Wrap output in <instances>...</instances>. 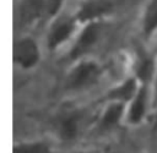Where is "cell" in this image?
<instances>
[{
	"label": "cell",
	"mask_w": 157,
	"mask_h": 153,
	"mask_svg": "<svg viewBox=\"0 0 157 153\" xmlns=\"http://www.w3.org/2000/svg\"><path fill=\"white\" fill-rule=\"evenodd\" d=\"M101 75V67L94 61H81L69 73L66 86L70 89H80L94 83Z\"/></svg>",
	"instance_id": "1"
},
{
	"label": "cell",
	"mask_w": 157,
	"mask_h": 153,
	"mask_svg": "<svg viewBox=\"0 0 157 153\" xmlns=\"http://www.w3.org/2000/svg\"><path fill=\"white\" fill-rule=\"evenodd\" d=\"M102 20L99 21H91L85 23V27L82 28L81 33L78 34L76 42L74 43L71 51H70V58L71 59H77L81 58L83 54H86L97 42L98 35L102 29Z\"/></svg>",
	"instance_id": "2"
},
{
	"label": "cell",
	"mask_w": 157,
	"mask_h": 153,
	"mask_svg": "<svg viewBox=\"0 0 157 153\" xmlns=\"http://www.w3.org/2000/svg\"><path fill=\"white\" fill-rule=\"evenodd\" d=\"M76 16H59L53 21L49 33H48V47L50 49H55L60 44H63L74 32L76 24H77Z\"/></svg>",
	"instance_id": "3"
},
{
	"label": "cell",
	"mask_w": 157,
	"mask_h": 153,
	"mask_svg": "<svg viewBox=\"0 0 157 153\" xmlns=\"http://www.w3.org/2000/svg\"><path fill=\"white\" fill-rule=\"evenodd\" d=\"M43 15H47L45 0H21L16 13V24L28 27L38 21Z\"/></svg>",
	"instance_id": "4"
},
{
	"label": "cell",
	"mask_w": 157,
	"mask_h": 153,
	"mask_svg": "<svg viewBox=\"0 0 157 153\" xmlns=\"http://www.w3.org/2000/svg\"><path fill=\"white\" fill-rule=\"evenodd\" d=\"M13 60L23 69L33 67L39 60V50L32 38H21L13 44Z\"/></svg>",
	"instance_id": "5"
},
{
	"label": "cell",
	"mask_w": 157,
	"mask_h": 153,
	"mask_svg": "<svg viewBox=\"0 0 157 153\" xmlns=\"http://www.w3.org/2000/svg\"><path fill=\"white\" fill-rule=\"evenodd\" d=\"M113 0H87L80 7L76 15L77 22L87 23L91 21H99L103 16L113 11Z\"/></svg>",
	"instance_id": "6"
},
{
	"label": "cell",
	"mask_w": 157,
	"mask_h": 153,
	"mask_svg": "<svg viewBox=\"0 0 157 153\" xmlns=\"http://www.w3.org/2000/svg\"><path fill=\"white\" fill-rule=\"evenodd\" d=\"M78 120H80V114L76 111L66 113L59 119L58 130H59L60 136L64 140L69 141L76 136L77 127H78Z\"/></svg>",
	"instance_id": "7"
},
{
	"label": "cell",
	"mask_w": 157,
	"mask_h": 153,
	"mask_svg": "<svg viewBox=\"0 0 157 153\" xmlns=\"http://www.w3.org/2000/svg\"><path fill=\"white\" fill-rule=\"evenodd\" d=\"M145 109H146V88H145V84H142L131 102L129 115H128L129 121L131 124H139L144 118Z\"/></svg>",
	"instance_id": "8"
},
{
	"label": "cell",
	"mask_w": 157,
	"mask_h": 153,
	"mask_svg": "<svg viewBox=\"0 0 157 153\" xmlns=\"http://www.w3.org/2000/svg\"><path fill=\"white\" fill-rule=\"evenodd\" d=\"M139 89H136V81L135 78H129L125 82H123L117 88L112 89L108 93V98H110L113 102H126L129 99H134Z\"/></svg>",
	"instance_id": "9"
},
{
	"label": "cell",
	"mask_w": 157,
	"mask_h": 153,
	"mask_svg": "<svg viewBox=\"0 0 157 153\" xmlns=\"http://www.w3.org/2000/svg\"><path fill=\"white\" fill-rule=\"evenodd\" d=\"M124 111V103L121 102H113L107 106L104 110L102 119H101V127L102 129H110L118 124Z\"/></svg>",
	"instance_id": "10"
},
{
	"label": "cell",
	"mask_w": 157,
	"mask_h": 153,
	"mask_svg": "<svg viewBox=\"0 0 157 153\" xmlns=\"http://www.w3.org/2000/svg\"><path fill=\"white\" fill-rule=\"evenodd\" d=\"M155 31H157V0H151L142 17V32L148 38Z\"/></svg>",
	"instance_id": "11"
},
{
	"label": "cell",
	"mask_w": 157,
	"mask_h": 153,
	"mask_svg": "<svg viewBox=\"0 0 157 153\" xmlns=\"http://www.w3.org/2000/svg\"><path fill=\"white\" fill-rule=\"evenodd\" d=\"M13 153H50V151L44 143L34 142V143H23L16 146L13 148Z\"/></svg>",
	"instance_id": "12"
},
{
	"label": "cell",
	"mask_w": 157,
	"mask_h": 153,
	"mask_svg": "<svg viewBox=\"0 0 157 153\" xmlns=\"http://www.w3.org/2000/svg\"><path fill=\"white\" fill-rule=\"evenodd\" d=\"M152 71H153V64H152L151 59L145 58V59L140 62V65H139V67H137V77H139L142 82H146V81L151 77Z\"/></svg>",
	"instance_id": "13"
},
{
	"label": "cell",
	"mask_w": 157,
	"mask_h": 153,
	"mask_svg": "<svg viewBox=\"0 0 157 153\" xmlns=\"http://www.w3.org/2000/svg\"><path fill=\"white\" fill-rule=\"evenodd\" d=\"M45 1H47V15L45 16L48 18H52V17L56 16L58 11L61 7L63 0H45Z\"/></svg>",
	"instance_id": "14"
},
{
	"label": "cell",
	"mask_w": 157,
	"mask_h": 153,
	"mask_svg": "<svg viewBox=\"0 0 157 153\" xmlns=\"http://www.w3.org/2000/svg\"><path fill=\"white\" fill-rule=\"evenodd\" d=\"M155 89H156V93H155V102L157 103V80H156V87H155Z\"/></svg>",
	"instance_id": "15"
}]
</instances>
